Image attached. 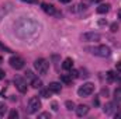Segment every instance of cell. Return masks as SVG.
Segmentation results:
<instances>
[{
	"instance_id": "obj_16",
	"label": "cell",
	"mask_w": 121,
	"mask_h": 119,
	"mask_svg": "<svg viewBox=\"0 0 121 119\" xmlns=\"http://www.w3.org/2000/svg\"><path fill=\"white\" fill-rule=\"evenodd\" d=\"M7 112V107H6V104H3V102H0V118L1 116H4V114Z\"/></svg>"
},
{
	"instance_id": "obj_5",
	"label": "cell",
	"mask_w": 121,
	"mask_h": 119,
	"mask_svg": "<svg viewBox=\"0 0 121 119\" xmlns=\"http://www.w3.org/2000/svg\"><path fill=\"white\" fill-rule=\"evenodd\" d=\"M9 63H10V66H11L13 69H16V70L23 69V67H24V64H26L24 59H23V58H20V56H11L10 60H9Z\"/></svg>"
},
{
	"instance_id": "obj_15",
	"label": "cell",
	"mask_w": 121,
	"mask_h": 119,
	"mask_svg": "<svg viewBox=\"0 0 121 119\" xmlns=\"http://www.w3.org/2000/svg\"><path fill=\"white\" fill-rule=\"evenodd\" d=\"M60 80H62V81H63L65 84H70L73 79H72V77H70L69 74H62V76H60Z\"/></svg>"
},
{
	"instance_id": "obj_28",
	"label": "cell",
	"mask_w": 121,
	"mask_h": 119,
	"mask_svg": "<svg viewBox=\"0 0 121 119\" xmlns=\"http://www.w3.org/2000/svg\"><path fill=\"white\" fill-rule=\"evenodd\" d=\"M52 109H54V111H58V104H56V102L52 104Z\"/></svg>"
},
{
	"instance_id": "obj_14",
	"label": "cell",
	"mask_w": 121,
	"mask_h": 119,
	"mask_svg": "<svg viewBox=\"0 0 121 119\" xmlns=\"http://www.w3.org/2000/svg\"><path fill=\"white\" fill-rule=\"evenodd\" d=\"M31 86H32L34 88H41V87H42V81H41L39 79H37V77H35V79L31 81Z\"/></svg>"
},
{
	"instance_id": "obj_22",
	"label": "cell",
	"mask_w": 121,
	"mask_h": 119,
	"mask_svg": "<svg viewBox=\"0 0 121 119\" xmlns=\"http://www.w3.org/2000/svg\"><path fill=\"white\" fill-rule=\"evenodd\" d=\"M17 116H18V112H17L16 109H13V111L10 112V115H9V118H10V119H16Z\"/></svg>"
},
{
	"instance_id": "obj_24",
	"label": "cell",
	"mask_w": 121,
	"mask_h": 119,
	"mask_svg": "<svg viewBox=\"0 0 121 119\" xmlns=\"http://www.w3.org/2000/svg\"><path fill=\"white\" fill-rule=\"evenodd\" d=\"M38 118H39V119L51 118V115H49V114H48V112H42V114H39V115H38Z\"/></svg>"
},
{
	"instance_id": "obj_4",
	"label": "cell",
	"mask_w": 121,
	"mask_h": 119,
	"mask_svg": "<svg viewBox=\"0 0 121 119\" xmlns=\"http://www.w3.org/2000/svg\"><path fill=\"white\" fill-rule=\"evenodd\" d=\"M41 109V101L38 97H31L28 99V112L30 114H35Z\"/></svg>"
},
{
	"instance_id": "obj_21",
	"label": "cell",
	"mask_w": 121,
	"mask_h": 119,
	"mask_svg": "<svg viewBox=\"0 0 121 119\" xmlns=\"http://www.w3.org/2000/svg\"><path fill=\"white\" fill-rule=\"evenodd\" d=\"M72 79H78L79 77V71L78 70H73V67H72V71H70V74H69Z\"/></svg>"
},
{
	"instance_id": "obj_13",
	"label": "cell",
	"mask_w": 121,
	"mask_h": 119,
	"mask_svg": "<svg viewBox=\"0 0 121 119\" xmlns=\"http://www.w3.org/2000/svg\"><path fill=\"white\" fill-rule=\"evenodd\" d=\"M108 10H110V4H107V3H106V4H100V6L96 8V11H97L99 14H106Z\"/></svg>"
},
{
	"instance_id": "obj_18",
	"label": "cell",
	"mask_w": 121,
	"mask_h": 119,
	"mask_svg": "<svg viewBox=\"0 0 121 119\" xmlns=\"http://www.w3.org/2000/svg\"><path fill=\"white\" fill-rule=\"evenodd\" d=\"M107 80L108 81H114L116 80V74H114V71H107Z\"/></svg>"
},
{
	"instance_id": "obj_20",
	"label": "cell",
	"mask_w": 121,
	"mask_h": 119,
	"mask_svg": "<svg viewBox=\"0 0 121 119\" xmlns=\"http://www.w3.org/2000/svg\"><path fill=\"white\" fill-rule=\"evenodd\" d=\"M41 95H42L44 98H49V95H51L49 88H48V90H42V91H41Z\"/></svg>"
},
{
	"instance_id": "obj_7",
	"label": "cell",
	"mask_w": 121,
	"mask_h": 119,
	"mask_svg": "<svg viewBox=\"0 0 121 119\" xmlns=\"http://www.w3.org/2000/svg\"><path fill=\"white\" fill-rule=\"evenodd\" d=\"M14 84H16V87L18 88L20 92H26V91H27V81H26L23 77L17 76V77L14 79Z\"/></svg>"
},
{
	"instance_id": "obj_31",
	"label": "cell",
	"mask_w": 121,
	"mask_h": 119,
	"mask_svg": "<svg viewBox=\"0 0 121 119\" xmlns=\"http://www.w3.org/2000/svg\"><path fill=\"white\" fill-rule=\"evenodd\" d=\"M91 1H94V3H99V1H101V0H91Z\"/></svg>"
},
{
	"instance_id": "obj_30",
	"label": "cell",
	"mask_w": 121,
	"mask_h": 119,
	"mask_svg": "<svg viewBox=\"0 0 121 119\" xmlns=\"http://www.w3.org/2000/svg\"><path fill=\"white\" fill-rule=\"evenodd\" d=\"M60 3H70V1H72V0H59Z\"/></svg>"
},
{
	"instance_id": "obj_6",
	"label": "cell",
	"mask_w": 121,
	"mask_h": 119,
	"mask_svg": "<svg viewBox=\"0 0 121 119\" xmlns=\"http://www.w3.org/2000/svg\"><path fill=\"white\" fill-rule=\"evenodd\" d=\"M80 39L85 41V42H94V41L100 39V34H97V32H86V34L80 35Z\"/></svg>"
},
{
	"instance_id": "obj_1",
	"label": "cell",
	"mask_w": 121,
	"mask_h": 119,
	"mask_svg": "<svg viewBox=\"0 0 121 119\" xmlns=\"http://www.w3.org/2000/svg\"><path fill=\"white\" fill-rule=\"evenodd\" d=\"M87 51H90L93 55L96 56H100V58H108L111 55V49L106 45H99V46H94V48H87Z\"/></svg>"
},
{
	"instance_id": "obj_10",
	"label": "cell",
	"mask_w": 121,
	"mask_h": 119,
	"mask_svg": "<svg viewBox=\"0 0 121 119\" xmlns=\"http://www.w3.org/2000/svg\"><path fill=\"white\" fill-rule=\"evenodd\" d=\"M87 114H89V107L87 105H79L76 108V115L78 116H85Z\"/></svg>"
},
{
	"instance_id": "obj_11",
	"label": "cell",
	"mask_w": 121,
	"mask_h": 119,
	"mask_svg": "<svg viewBox=\"0 0 121 119\" xmlns=\"http://www.w3.org/2000/svg\"><path fill=\"white\" fill-rule=\"evenodd\" d=\"M48 88L51 92H59L60 88H62V86H60V83H56V81H52V83H49V86H48Z\"/></svg>"
},
{
	"instance_id": "obj_2",
	"label": "cell",
	"mask_w": 121,
	"mask_h": 119,
	"mask_svg": "<svg viewBox=\"0 0 121 119\" xmlns=\"http://www.w3.org/2000/svg\"><path fill=\"white\" fill-rule=\"evenodd\" d=\"M34 67H35V70L39 74H47L48 73V69H49V63H48L47 59L39 58V59H37L34 62Z\"/></svg>"
},
{
	"instance_id": "obj_3",
	"label": "cell",
	"mask_w": 121,
	"mask_h": 119,
	"mask_svg": "<svg viewBox=\"0 0 121 119\" xmlns=\"http://www.w3.org/2000/svg\"><path fill=\"white\" fill-rule=\"evenodd\" d=\"M93 91H94V84H91V83H85L83 86L79 87L78 94H79V97H89V95L93 94Z\"/></svg>"
},
{
	"instance_id": "obj_23",
	"label": "cell",
	"mask_w": 121,
	"mask_h": 119,
	"mask_svg": "<svg viewBox=\"0 0 121 119\" xmlns=\"http://www.w3.org/2000/svg\"><path fill=\"white\" fill-rule=\"evenodd\" d=\"M26 77H27V79H30L31 81L35 79V77H34V74H32V71H30V70H27V71H26Z\"/></svg>"
},
{
	"instance_id": "obj_8",
	"label": "cell",
	"mask_w": 121,
	"mask_h": 119,
	"mask_svg": "<svg viewBox=\"0 0 121 119\" xmlns=\"http://www.w3.org/2000/svg\"><path fill=\"white\" fill-rule=\"evenodd\" d=\"M41 8H42L47 14H49V16H60L59 13L56 11V8H55L52 4H48V3H41Z\"/></svg>"
},
{
	"instance_id": "obj_27",
	"label": "cell",
	"mask_w": 121,
	"mask_h": 119,
	"mask_svg": "<svg viewBox=\"0 0 121 119\" xmlns=\"http://www.w3.org/2000/svg\"><path fill=\"white\" fill-rule=\"evenodd\" d=\"M4 77H6V73H4V70L0 69V79H4Z\"/></svg>"
},
{
	"instance_id": "obj_9",
	"label": "cell",
	"mask_w": 121,
	"mask_h": 119,
	"mask_svg": "<svg viewBox=\"0 0 121 119\" xmlns=\"http://www.w3.org/2000/svg\"><path fill=\"white\" fill-rule=\"evenodd\" d=\"M116 111H118V105H117L116 102H107V104L104 105V112H106V114H113V112H116Z\"/></svg>"
},
{
	"instance_id": "obj_29",
	"label": "cell",
	"mask_w": 121,
	"mask_h": 119,
	"mask_svg": "<svg viewBox=\"0 0 121 119\" xmlns=\"http://www.w3.org/2000/svg\"><path fill=\"white\" fill-rule=\"evenodd\" d=\"M23 1H27V3H38V0H23Z\"/></svg>"
},
{
	"instance_id": "obj_17",
	"label": "cell",
	"mask_w": 121,
	"mask_h": 119,
	"mask_svg": "<svg viewBox=\"0 0 121 119\" xmlns=\"http://www.w3.org/2000/svg\"><path fill=\"white\" fill-rule=\"evenodd\" d=\"M114 98H116L117 101H121V88L120 87L114 90Z\"/></svg>"
},
{
	"instance_id": "obj_26",
	"label": "cell",
	"mask_w": 121,
	"mask_h": 119,
	"mask_svg": "<svg viewBox=\"0 0 121 119\" xmlns=\"http://www.w3.org/2000/svg\"><path fill=\"white\" fill-rule=\"evenodd\" d=\"M116 69H117V71H120L121 73V62H118V63L116 64Z\"/></svg>"
},
{
	"instance_id": "obj_25",
	"label": "cell",
	"mask_w": 121,
	"mask_h": 119,
	"mask_svg": "<svg viewBox=\"0 0 121 119\" xmlns=\"http://www.w3.org/2000/svg\"><path fill=\"white\" fill-rule=\"evenodd\" d=\"M117 30H118V25H117L116 23H114V24H111V31H113V32H116Z\"/></svg>"
},
{
	"instance_id": "obj_32",
	"label": "cell",
	"mask_w": 121,
	"mask_h": 119,
	"mask_svg": "<svg viewBox=\"0 0 121 119\" xmlns=\"http://www.w3.org/2000/svg\"><path fill=\"white\" fill-rule=\"evenodd\" d=\"M118 17H120V20H121V10L118 11Z\"/></svg>"
},
{
	"instance_id": "obj_19",
	"label": "cell",
	"mask_w": 121,
	"mask_h": 119,
	"mask_svg": "<svg viewBox=\"0 0 121 119\" xmlns=\"http://www.w3.org/2000/svg\"><path fill=\"white\" fill-rule=\"evenodd\" d=\"M65 107H66V108H68L69 111H72V109H75V104H73L72 101H66V102H65Z\"/></svg>"
},
{
	"instance_id": "obj_12",
	"label": "cell",
	"mask_w": 121,
	"mask_h": 119,
	"mask_svg": "<svg viewBox=\"0 0 121 119\" xmlns=\"http://www.w3.org/2000/svg\"><path fill=\"white\" fill-rule=\"evenodd\" d=\"M62 67H63L65 70H72V67H73V60L70 59V58H66V59L63 60V63H62Z\"/></svg>"
}]
</instances>
